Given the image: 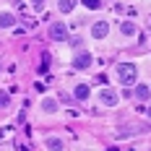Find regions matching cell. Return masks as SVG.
I'll use <instances>...</instances> for the list:
<instances>
[{
  "label": "cell",
  "mask_w": 151,
  "mask_h": 151,
  "mask_svg": "<svg viewBox=\"0 0 151 151\" xmlns=\"http://www.w3.org/2000/svg\"><path fill=\"white\" fill-rule=\"evenodd\" d=\"M86 96H89V86L86 83H78L76 86V99H86Z\"/></svg>",
  "instance_id": "cell-9"
},
{
  "label": "cell",
  "mask_w": 151,
  "mask_h": 151,
  "mask_svg": "<svg viewBox=\"0 0 151 151\" xmlns=\"http://www.w3.org/2000/svg\"><path fill=\"white\" fill-rule=\"evenodd\" d=\"M13 24H16V18L11 13H3V16H0V26H3V29H8V26H13Z\"/></svg>",
  "instance_id": "cell-10"
},
{
  "label": "cell",
  "mask_w": 151,
  "mask_h": 151,
  "mask_svg": "<svg viewBox=\"0 0 151 151\" xmlns=\"http://www.w3.org/2000/svg\"><path fill=\"white\" fill-rule=\"evenodd\" d=\"M50 37H52V39H58V42H60V39H68V26L60 24V21H58V24H52V26H50Z\"/></svg>",
  "instance_id": "cell-2"
},
{
  "label": "cell",
  "mask_w": 151,
  "mask_h": 151,
  "mask_svg": "<svg viewBox=\"0 0 151 151\" xmlns=\"http://www.w3.org/2000/svg\"><path fill=\"white\" fill-rule=\"evenodd\" d=\"M117 78H120L122 86L136 83V65H130V63H120V65H117Z\"/></svg>",
  "instance_id": "cell-1"
},
{
  "label": "cell",
  "mask_w": 151,
  "mask_h": 151,
  "mask_svg": "<svg viewBox=\"0 0 151 151\" xmlns=\"http://www.w3.org/2000/svg\"><path fill=\"white\" fill-rule=\"evenodd\" d=\"M42 109H45V112H55V109H58V102H55V99H45V102H42Z\"/></svg>",
  "instance_id": "cell-12"
},
{
  "label": "cell",
  "mask_w": 151,
  "mask_h": 151,
  "mask_svg": "<svg viewBox=\"0 0 151 151\" xmlns=\"http://www.w3.org/2000/svg\"><path fill=\"white\" fill-rule=\"evenodd\" d=\"M99 3L102 0H83V5H89V8H99Z\"/></svg>",
  "instance_id": "cell-14"
},
{
  "label": "cell",
  "mask_w": 151,
  "mask_h": 151,
  "mask_svg": "<svg viewBox=\"0 0 151 151\" xmlns=\"http://www.w3.org/2000/svg\"><path fill=\"white\" fill-rule=\"evenodd\" d=\"M73 65H76V68H89V65H91V55H89V52H78L76 60H73Z\"/></svg>",
  "instance_id": "cell-5"
},
{
  "label": "cell",
  "mask_w": 151,
  "mask_h": 151,
  "mask_svg": "<svg viewBox=\"0 0 151 151\" xmlns=\"http://www.w3.org/2000/svg\"><path fill=\"white\" fill-rule=\"evenodd\" d=\"M8 104V94H3V91H0V107H5Z\"/></svg>",
  "instance_id": "cell-15"
},
{
  "label": "cell",
  "mask_w": 151,
  "mask_h": 151,
  "mask_svg": "<svg viewBox=\"0 0 151 151\" xmlns=\"http://www.w3.org/2000/svg\"><path fill=\"white\" fill-rule=\"evenodd\" d=\"M146 117H151V107H149V109H146Z\"/></svg>",
  "instance_id": "cell-17"
},
{
  "label": "cell",
  "mask_w": 151,
  "mask_h": 151,
  "mask_svg": "<svg viewBox=\"0 0 151 151\" xmlns=\"http://www.w3.org/2000/svg\"><path fill=\"white\" fill-rule=\"evenodd\" d=\"M47 149L50 151H63V141L60 138H47Z\"/></svg>",
  "instance_id": "cell-8"
},
{
  "label": "cell",
  "mask_w": 151,
  "mask_h": 151,
  "mask_svg": "<svg viewBox=\"0 0 151 151\" xmlns=\"http://www.w3.org/2000/svg\"><path fill=\"white\" fill-rule=\"evenodd\" d=\"M149 96H151L149 86H143V83H141V86H136V99H143V102H146Z\"/></svg>",
  "instance_id": "cell-7"
},
{
  "label": "cell",
  "mask_w": 151,
  "mask_h": 151,
  "mask_svg": "<svg viewBox=\"0 0 151 151\" xmlns=\"http://www.w3.org/2000/svg\"><path fill=\"white\" fill-rule=\"evenodd\" d=\"M99 99H102V102H104V104H117V94H115V91L112 89H102V94H99Z\"/></svg>",
  "instance_id": "cell-4"
},
{
  "label": "cell",
  "mask_w": 151,
  "mask_h": 151,
  "mask_svg": "<svg viewBox=\"0 0 151 151\" xmlns=\"http://www.w3.org/2000/svg\"><path fill=\"white\" fill-rule=\"evenodd\" d=\"M73 8H76V0H60V11L63 13H70Z\"/></svg>",
  "instance_id": "cell-11"
},
{
  "label": "cell",
  "mask_w": 151,
  "mask_h": 151,
  "mask_svg": "<svg viewBox=\"0 0 151 151\" xmlns=\"http://www.w3.org/2000/svg\"><path fill=\"white\" fill-rule=\"evenodd\" d=\"M120 31H122V34H125V37H130V34H136V26H133V24H130V21H128V24H125V21H122V26H120Z\"/></svg>",
  "instance_id": "cell-13"
},
{
  "label": "cell",
  "mask_w": 151,
  "mask_h": 151,
  "mask_svg": "<svg viewBox=\"0 0 151 151\" xmlns=\"http://www.w3.org/2000/svg\"><path fill=\"white\" fill-rule=\"evenodd\" d=\"M107 31H109V26H107L104 21H96V24L91 26V34H94L96 39H104V37H107Z\"/></svg>",
  "instance_id": "cell-3"
},
{
  "label": "cell",
  "mask_w": 151,
  "mask_h": 151,
  "mask_svg": "<svg viewBox=\"0 0 151 151\" xmlns=\"http://www.w3.org/2000/svg\"><path fill=\"white\" fill-rule=\"evenodd\" d=\"M31 3H34L37 8H42V5H45V0H31Z\"/></svg>",
  "instance_id": "cell-16"
},
{
  "label": "cell",
  "mask_w": 151,
  "mask_h": 151,
  "mask_svg": "<svg viewBox=\"0 0 151 151\" xmlns=\"http://www.w3.org/2000/svg\"><path fill=\"white\" fill-rule=\"evenodd\" d=\"M146 125H130V128H120V136H133V133H143Z\"/></svg>",
  "instance_id": "cell-6"
}]
</instances>
